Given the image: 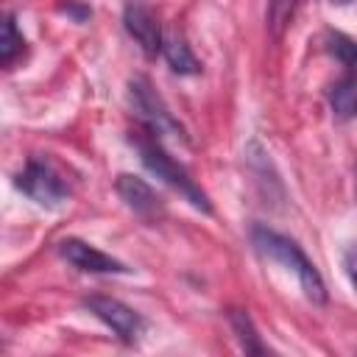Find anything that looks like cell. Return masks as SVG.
<instances>
[{
  "label": "cell",
  "mask_w": 357,
  "mask_h": 357,
  "mask_svg": "<svg viewBox=\"0 0 357 357\" xmlns=\"http://www.w3.org/2000/svg\"><path fill=\"white\" fill-rule=\"evenodd\" d=\"M251 243L262 257H268V259L284 265L287 271H293L298 284H301V290H304V296L312 304H324L326 301V284H324L318 268L307 259V254L301 251V245L296 240H290V237H284V234H279L273 229L254 226L251 229Z\"/></svg>",
  "instance_id": "1"
},
{
  "label": "cell",
  "mask_w": 357,
  "mask_h": 357,
  "mask_svg": "<svg viewBox=\"0 0 357 357\" xmlns=\"http://www.w3.org/2000/svg\"><path fill=\"white\" fill-rule=\"evenodd\" d=\"M131 142H134V148L139 151V159H142V165L156 176V178H162L165 184H170L178 195H184L195 209H201V212H212V204H209V198H206V192L190 178V173L162 148V139L151 131V128H142V131H134L131 134Z\"/></svg>",
  "instance_id": "2"
},
{
  "label": "cell",
  "mask_w": 357,
  "mask_h": 357,
  "mask_svg": "<svg viewBox=\"0 0 357 357\" xmlns=\"http://www.w3.org/2000/svg\"><path fill=\"white\" fill-rule=\"evenodd\" d=\"M128 100H131L134 112L139 114V120L145 123V128H151L156 137L170 134V137L187 139L181 123L170 114L167 103L162 100V95L153 89V84H151L148 78H134V81L128 84Z\"/></svg>",
  "instance_id": "3"
},
{
  "label": "cell",
  "mask_w": 357,
  "mask_h": 357,
  "mask_svg": "<svg viewBox=\"0 0 357 357\" xmlns=\"http://www.w3.org/2000/svg\"><path fill=\"white\" fill-rule=\"evenodd\" d=\"M17 187L31 201H36L39 206H47V209H53V206H59V204L67 201V184H64V178L47 162H42V159H28V165L17 176Z\"/></svg>",
  "instance_id": "4"
},
{
  "label": "cell",
  "mask_w": 357,
  "mask_h": 357,
  "mask_svg": "<svg viewBox=\"0 0 357 357\" xmlns=\"http://www.w3.org/2000/svg\"><path fill=\"white\" fill-rule=\"evenodd\" d=\"M84 307L98 318L103 321L123 343H137L145 332V321L137 310H131L128 304L117 301V298H109V296H89L84 298Z\"/></svg>",
  "instance_id": "5"
},
{
  "label": "cell",
  "mask_w": 357,
  "mask_h": 357,
  "mask_svg": "<svg viewBox=\"0 0 357 357\" xmlns=\"http://www.w3.org/2000/svg\"><path fill=\"white\" fill-rule=\"evenodd\" d=\"M117 195L123 198V204L134 212V215H139L142 220H159L162 215H165V201H162V195L145 181V178H139V176H131V173H120L117 176Z\"/></svg>",
  "instance_id": "6"
},
{
  "label": "cell",
  "mask_w": 357,
  "mask_h": 357,
  "mask_svg": "<svg viewBox=\"0 0 357 357\" xmlns=\"http://www.w3.org/2000/svg\"><path fill=\"white\" fill-rule=\"evenodd\" d=\"M59 254H61V259H67L73 268H78L84 273H128L131 271L120 259H114L112 254H103L100 248H95V245H89L78 237L61 240Z\"/></svg>",
  "instance_id": "7"
},
{
  "label": "cell",
  "mask_w": 357,
  "mask_h": 357,
  "mask_svg": "<svg viewBox=\"0 0 357 357\" xmlns=\"http://www.w3.org/2000/svg\"><path fill=\"white\" fill-rule=\"evenodd\" d=\"M123 22H126L128 36L139 45V50L145 56L162 53L165 36H162V28H159V22H156V17H153L151 8H145L142 3H128L126 6V14H123Z\"/></svg>",
  "instance_id": "8"
},
{
  "label": "cell",
  "mask_w": 357,
  "mask_h": 357,
  "mask_svg": "<svg viewBox=\"0 0 357 357\" xmlns=\"http://www.w3.org/2000/svg\"><path fill=\"white\" fill-rule=\"evenodd\" d=\"M162 56L170 64L173 73L178 75H198L201 73V61L195 59V53L190 50V45L184 42V36L178 33H167L162 42Z\"/></svg>",
  "instance_id": "9"
},
{
  "label": "cell",
  "mask_w": 357,
  "mask_h": 357,
  "mask_svg": "<svg viewBox=\"0 0 357 357\" xmlns=\"http://www.w3.org/2000/svg\"><path fill=\"white\" fill-rule=\"evenodd\" d=\"M329 106L340 120L357 117V75H346L329 86Z\"/></svg>",
  "instance_id": "10"
},
{
  "label": "cell",
  "mask_w": 357,
  "mask_h": 357,
  "mask_svg": "<svg viewBox=\"0 0 357 357\" xmlns=\"http://www.w3.org/2000/svg\"><path fill=\"white\" fill-rule=\"evenodd\" d=\"M229 324H231V329H234L240 346L245 349V354H265V351H268V346L259 340V335H257V329H254L248 312L231 310V312H229Z\"/></svg>",
  "instance_id": "11"
},
{
  "label": "cell",
  "mask_w": 357,
  "mask_h": 357,
  "mask_svg": "<svg viewBox=\"0 0 357 357\" xmlns=\"http://www.w3.org/2000/svg\"><path fill=\"white\" fill-rule=\"evenodd\" d=\"M326 50L351 73L357 75V42L346 33H337V31H329L326 33Z\"/></svg>",
  "instance_id": "12"
},
{
  "label": "cell",
  "mask_w": 357,
  "mask_h": 357,
  "mask_svg": "<svg viewBox=\"0 0 357 357\" xmlns=\"http://www.w3.org/2000/svg\"><path fill=\"white\" fill-rule=\"evenodd\" d=\"M22 45H25V39L17 31L14 17L6 14V20H3V39H0V61H3V67H8L17 59V53H22Z\"/></svg>",
  "instance_id": "13"
},
{
  "label": "cell",
  "mask_w": 357,
  "mask_h": 357,
  "mask_svg": "<svg viewBox=\"0 0 357 357\" xmlns=\"http://www.w3.org/2000/svg\"><path fill=\"white\" fill-rule=\"evenodd\" d=\"M293 8H296V0H271V25H273V33L276 36L284 31Z\"/></svg>",
  "instance_id": "14"
},
{
  "label": "cell",
  "mask_w": 357,
  "mask_h": 357,
  "mask_svg": "<svg viewBox=\"0 0 357 357\" xmlns=\"http://www.w3.org/2000/svg\"><path fill=\"white\" fill-rule=\"evenodd\" d=\"M343 271H346V276H349V282H351V287L357 293V243L346 248V254H343Z\"/></svg>",
  "instance_id": "15"
},
{
  "label": "cell",
  "mask_w": 357,
  "mask_h": 357,
  "mask_svg": "<svg viewBox=\"0 0 357 357\" xmlns=\"http://www.w3.org/2000/svg\"><path fill=\"white\" fill-rule=\"evenodd\" d=\"M332 3H337V6H346V3H351V0H332Z\"/></svg>",
  "instance_id": "16"
}]
</instances>
